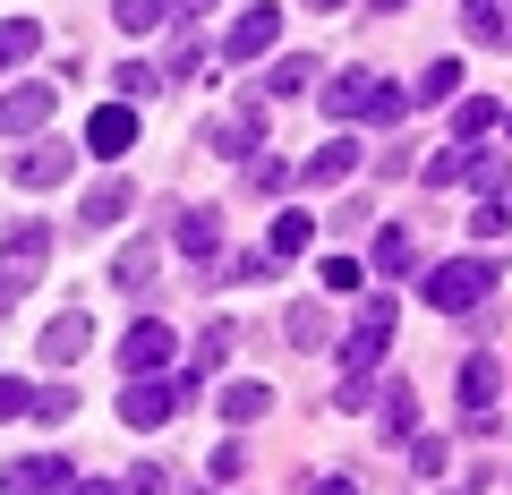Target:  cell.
I'll return each mask as SVG.
<instances>
[{
    "label": "cell",
    "mask_w": 512,
    "mask_h": 495,
    "mask_svg": "<svg viewBox=\"0 0 512 495\" xmlns=\"http://www.w3.org/2000/svg\"><path fill=\"white\" fill-rule=\"evenodd\" d=\"M282 342L291 350H325L333 342V308L325 299H291V308H282Z\"/></svg>",
    "instance_id": "25"
},
{
    "label": "cell",
    "mask_w": 512,
    "mask_h": 495,
    "mask_svg": "<svg viewBox=\"0 0 512 495\" xmlns=\"http://www.w3.org/2000/svg\"><path fill=\"white\" fill-rule=\"evenodd\" d=\"M316 86V60L308 52H282V60H265V77H256V103H291V94H308Z\"/></svg>",
    "instance_id": "22"
},
{
    "label": "cell",
    "mask_w": 512,
    "mask_h": 495,
    "mask_svg": "<svg viewBox=\"0 0 512 495\" xmlns=\"http://www.w3.org/2000/svg\"><path fill=\"white\" fill-rule=\"evenodd\" d=\"M111 94H120V103H154V94H163V69H154V60H137V52H128L120 69H111Z\"/></svg>",
    "instance_id": "31"
},
{
    "label": "cell",
    "mask_w": 512,
    "mask_h": 495,
    "mask_svg": "<svg viewBox=\"0 0 512 495\" xmlns=\"http://www.w3.org/2000/svg\"><path fill=\"white\" fill-rule=\"evenodd\" d=\"M333 410H350V419L376 410V376H333Z\"/></svg>",
    "instance_id": "39"
},
{
    "label": "cell",
    "mask_w": 512,
    "mask_h": 495,
    "mask_svg": "<svg viewBox=\"0 0 512 495\" xmlns=\"http://www.w3.org/2000/svg\"><path fill=\"white\" fill-rule=\"evenodd\" d=\"M316 282H325V299H350L367 282V265L350 257V248H333V257H316Z\"/></svg>",
    "instance_id": "32"
},
{
    "label": "cell",
    "mask_w": 512,
    "mask_h": 495,
    "mask_svg": "<svg viewBox=\"0 0 512 495\" xmlns=\"http://www.w3.org/2000/svg\"><path fill=\"white\" fill-rule=\"evenodd\" d=\"M69 171H77V146H69V137H52V129H43V137H26V146H18L9 180H18V188H35V197H43V188H69Z\"/></svg>",
    "instance_id": "6"
},
{
    "label": "cell",
    "mask_w": 512,
    "mask_h": 495,
    "mask_svg": "<svg viewBox=\"0 0 512 495\" xmlns=\"http://www.w3.org/2000/svg\"><path fill=\"white\" fill-rule=\"evenodd\" d=\"M461 188H478V197H495V188H504V154H495L487 137L470 146V180H461Z\"/></svg>",
    "instance_id": "37"
},
{
    "label": "cell",
    "mask_w": 512,
    "mask_h": 495,
    "mask_svg": "<svg viewBox=\"0 0 512 495\" xmlns=\"http://www.w3.org/2000/svg\"><path fill=\"white\" fill-rule=\"evenodd\" d=\"M239 180H248V197H265V205H274L282 188H299V163H291V154H274V146H256L248 163H239Z\"/></svg>",
    "instance_id": "24"
},
{
    "label": "cell",
    "mask_w": 512,
    "mask_h": 495,
    "mask_svg": "<svg viewBox=\"0 0 512 495\" xmlns=\"http://www.w3.org/2000/svg\"><path fill=\"white\" fill-rule=\"evenodd\" d=\"M402 111H410V86H402V77H384V69H376V94H367V129H393Z\"/></svg>",
    "instance_id": "33"
},
{
    "label": "cell",
    "mask_w": 512,
    "mask_h": 495,
    "mask_svg": "<svg viewBox=\"0 0 512 495\" xmlns=\"http://www.w3.org/2000/svg\"><path fill=\"white\" fill-rule=\"evenodd\" d=\"M111 410H120V427H128V436H154V427H163L171 410H180V385H171V367H154V376H128Z\"/></svg>",
    "instance_id": "5"
},
{
    "label": "cell",
    "mask_w": 512,
    "mask_h": 495,
    "mask_svg": "<svg viewBox=\"0 0 512 495\" xmlns=\"http://www.w3.org/2000/svg\"><path fill=\"white\" fill-rule=\"evenodd\" d=\"M376 419H384V444L402 453V436L419 427V385H410V376H384L376 385Z\"/></svg>",
    "instance_id": "21"
},
{
    "label": "cell",
    "mask_w": 512,
    "mask_h": 495,
    "mask_svg": "<svg viewBox=\"0 0 512 495\" xmlns=\"http://www.w3.org/2000/svg\"><path fill=\"white\" fill-rule=\"evenodd\" d=\"M308 9H316V18H333V9H350V0H308Z\"/></svg>",
    "instance_id": "46"
},
{
    "label": "cell",
    "mask_w": 512,
    "mask_h": 495,
    "mask_svg": "<svg viewBox=\"0 0 512 495\" xmlns=\"http://www.w3.org/2000/svg\"><path fill=\"white\" fill-rule=\"evenodd\" d=\"M52 111H60V86H52V77H9V94H0V137L26 146V137L52 129Z\"/></svg>",
    "instance_id": "4"
},
{
    "label": "cell",
    "mask_w": 512,
    "mask_h": 495,
    "mask_svg": "<svg viewBox=\"0 0 512 495\" xmlns=\"http://www.w3.org/2000/svg\"><path fill=\"white\" fill-rule=\"evenodd\" d=\"M154 274H163V239H146V231H137V239L120 248V257H111V282H120V291H146Z\"/></svg>",
    "instance_id": "26"
},
{
    "label": "cell",
    "mask_w": 512,
    "mask_h": 495,
    "mask_svg": "<svg viewBox=\"0 0 512 495\" xmlns=\"http://www.w3.org/2000/svg\"><path fill=\"white\" fill-rule=\"evenodd\" d=\"M453 94H461V60H427L419 86H410V111H436V103H453Z\"/></svg>",
    "instance_id": "30"
},
{
    "label": "cell",
    "mask_w": 512,
    "mask_h": 495,
    "mask_svg": "<svg viewBox=\"0 0 512 495\" xmlns=\"http://www.w3.org/2000/svg\"><path fill=\"white\" fill-rule=\"evenodd\" d=\"M197 77H205V43L180 35V43H171V60H163V86H197Z\"/></svg>",
    "instance_id": "35"
},
{
    "label": "cell",
    "mask_w": 512,
    "mask_h": 495,
    "mask_svg": "<svg viewBox=\"0 0 512 495\" xmlns=\"http://www.w3.org/2000/svg\"><path fill=\"white\" fill-rule=\"evenodd\" d=\"M9 308H18V299H0V325H9Z\"/></svg>",
    "instance_id": "48"
},
{
    "label": "cell",
    "mask_w": 512,
    "mask_h": 495,
    "mask_svg": "<svg viewBox=\"0 0 512 495\" xmlns=\"http://www.w3.org/2000/svg\"><path fill=\"white\" fill-rule=\"evenodd\" d=\"M43 52V18H0V77H18Z\"/></svg>",
    "instance_id": "29"
},
{
    "label": "cell",
    "mask_w": 512,
    "mask_h": 495,
    "mask_svg": "<svg viewBox=\"0 0 512 495\" xmlns=\"http://www.w3.org/2000/svg\"><path fill=\"white\" fill-rule=\"evenodd\" d=\"M128 214H137V180H120V171H111V180H94L86 188V197H77V231L69 239H86V231H111V222H128Z\"/></svg>",
    "instance_id": "8"
},
{
    "label": "cell",
    "mask_w": 512,
    "mask_h": 495,
    "mask_svg": "<svg viewBox=\"0 0 512 495\" xmlns=\"http://www.w3.org/2000/svg\"><path fill=\"white\" fill-rule=\"evenodd\" d=\"M256 146H265V103H256V94H239L231 120H214V129H205V154H222V163H248Z\"/></svg>",
    "instance_id": "10"
},
{
    "label": "cell",
    "mask_w": 512,
    "mask_h": 495,
    "mask_svg": "<svg viewBox=\"0 0 512 495\" xmlns=\"http://www.w3.org/2000/svg\"><path fill=\"white\" fill-rule=\"evenodd\" d=\"M504 9H512V0H504Z\"/></svg>",
    "instance_id": "49"
},
{
    "label": "cell",
    "mask_w": 512,
    "mask_h": 495,
    "mask_svg": "<svg viewBox=\"0 0 512 495\" xmlns=\"http://www.w3.org/2000/svg\"><path fill=\"white\" fill-rule=\"evenodd\" d=\"M214 419H222V427L274 419V385H265V376H239V385H222V393H214Z\"/></svg>",
    "instance_id": "18"
},
{
    "label": "cell",
    "mask_w": 512,
    "mask_h": 495,
    "mask_svg": "<svg viewBox=\"0 0 512 495\" xmlns=\"http://www.w3.org/2000/svg\"><path fill=\"white\" fill-rule=\"evenodd\" d=\"M52 248H60V222H43V214L9 222V231H0V299L35 291V282L52 274Z\"/></svg>",
    "instance_id": "1"
},
{
    "label": "cell",
    "mask_w": 512,
    "mask_h": 495,
    "mask_svg": "<svg viewBox=\"0 0 512 495\" xmlns=\"http://www.w3.org/2000/svg\"><path fill=\"white\" fill-rule=\"evenodd\" d=\"M308 239H316V222L299 214V205H282V214H274V231H265V257H274V265H291V257H308Z\"/></svg>",
    "instance_id": "28"
},
{
    "label": "cell",
    "mask_w": 512,
    "mask_h": 495,
    "mask_svg": "<svg viewBox=\"0 0 512 495\" xmlns=\"http://www.w3.org/2000/svg\"><path fill=\"white\" fill-rule=\"evenodd\" d=\"M171 248H180L188 265H222V205H180Z\"/></svg>",
    "instance_id": "14"
},
{
    "label": "cell",
    "mask_w": 512,
    "mask_h": 495,
    "mask_svg": "<svg viewBox=\"0 0 512 495\" xmlns=\"http://www.w3.org/2000/svg\"><path fill=\"white\" fill-rule=\"evenodd\" d=\"M111 26L120 35H154L163 26V0H111Z\"/></svg>",
    "instance_id": "38"
},
{
    "label": "cell",
    "mask_w": 512,
    "mask_h": 495,
    "mask_svg": "<svg viewBox=\"0 0 512 495\" xmlns=\"http://www.w3.org/2000/svg\"><path fill=\"white\" fill-rule=\"evenodd\" d=\"M0 487H9V495H52V487H77V461H69V453H18V461H0Z\"/></svg>",
    "instance_id": "11"
},
{
    "label": "cell",
    "mask_w": 512,
    "mask_h": 495,
    "mask_svg": "<svg viewBox=\"0 0 512 495\" xmlns=\"http://www.w3.org/2000/svg\"><path fill=\"white\" fill-rule=\"evenodd\" d=\"M359 171H367L359 137H350V129H333L325 146H316L308 163H299V188H342V180H359Z\"/></svg>",
    "instance_id": "12"
},
{
    "label": "cell",
    "mask_w": 512,
    "mask_h": 495,
    "mask_svg": "<svg viewBox=\"0 0 512 495\" xmlns=\"http://www.w3.org/2000/svg\"><path fill=\"white\" fill-rule=\"evenodd\" d=\"M205 470H214V478H239V470H248V453H239V444H214V461H205Z\"/></svg>",
    "instance_id": "44"
},
{
    "label": "cell",
    "mask_w": 512,
    "mask_h": 495,
    "mask_svg": "<svg viewBox=\"0 0 512 495\" xmlns=\"http://www.w3.org/2000/svg\"><path fill=\"white\" fill-rule=\"evenodd\" d=\"M274 35H282V9H274V0H248V9L222 26V60H265Z\"/></svg>",
    "instance_id": "9"
},
{
    "label": "cell",
    "mask_w": 512,
    "mask_h": 495,
    "mask_svg": "<svg viewBox=\"0 0 512 495\" xmlns=\"http://www.w3.org/2000/svg\"><path fill=\"white\" fill-rule=\"evenodd\" d=\"M77 146H86L94 163H120V154H137V103H120V94H111L103 111H86V137H77Z\"/></svg>",
    "instance_id": "7"
},
{
    "label": "cell",
    "mask_w": 512,
    "mask_h": 495,
    "mask_svg": "<svg viewBox=\"0 0 512 495\" xmlns=\"http://www.w3.org/2000/svg\"><path fill=\"white\" fill-rule=\"evenodd\" d=\"M393 325H402V299H393V291H367L359 316H350V333H342V376H376L384 350H393Z\"/></svg>",
    "instance_id": "3"
},
{
    "label": "cell",
    "mask_w": 512,
    "mask_h": 495,
    "mask_svg": "<svg viewBox=\"0 0 512 495\" xmlns=\"http://www.w3.org/2000/svg\"><path fill=\"white\" fill-rule=\"evenodd\" d=\"M171 350H180V342H171L163 316H137V325L120 333V367H128V376H154V367H171Z\"/></svg>",
    "instance_id": "17"
},
{
    "label": "cell",
    "mask_w": 512,
    "mask_h": 495,
    "mask_svg": "<svg viewBox=\"0 0 512 495\" xmlns=\"http://www.w3.org/2000/svg\"><path fill=\"white\" fill-rule=\"evenodd\" d=\"M222 359H231V325H205L197 342H188V367H171V385H180V402L188 393H205L222 376Z\"/></svg>",
    "instance_id": "15"
},
{
    "label": "cell",
    "mask_w": 512,
    "mask_h": 495,
    "mask_svg": "<svg viewBox=\"0 0 512 495\" xmlns=\"http://www.w3.org/2000/svg\"><path fill=\"white\" fill-rule=\"evenodd\" d=\"M367 94H376V69H333L316 103H325L333 129H359V120H367Z\"/></svg>",
    "instance_id": "16"
},
{
    "label": "cell",
    "mask_w": 512,
    "mask_h": 495,
    "mask_svg": "<svg viewBox=\"0 0 512 495\" xmlns=\"http://www.w3.org/2000/svg\"><path fill=\"white\" fill-rule=\"evenodd\" d=\"M402 461H410V478H444V436H419V427H410Z\"/></svg>",
    "instance_id": "36"
},
{
    "label": "cell",
    "mask_w": 512,
    "mask_h": 495,
    "mask_svg": "<svg viewBox=\"0 0 512 495\" xmlns=\"http://www.w3.org/2000/svg\"><path fill=\"white\" fill-rule=\"evenodd\" d=\"M86 342H94V316L86 308H60L52 325L35 333V367H77V359H86Z\"/></svg>",
    "instance_id": "13"
},
{
    "label": "cell",
    "mask_w": 512,
    "mask_h": 495,
    "mask_svg": "<svg viewBox=\"0 0 512 495\" xmlns=\"http://www.w3.org/2000/svg\"><path fill=\"white\" fill-rule=\"evenodd\" d=\"M512 231V205L504 197H478V214H470V239H504Z\"/></svg>",
    "instance_id": "41"
},
{
    "label": "cell",
    "mask_w": 512,
    "mask_h": 495,
    "mask_svg": "<svg viewBox=\"0 0 512 495\" xmlns=\"http://www.w3.org/2000/svg\"><path fill=\"white\" fill-rule=\"evenodd\" d=\"M461 35H470L478 52H512V9L504 0H461Z\"/></svg>",
    "instance_id": "23"
},
{
    "label": "cell",
    "mask_w": 512,
    "mask_h": 495,
    "mask_svg": "<svg viewBox=\"0 0 512 495\" xmlns=\"http://www.w3.org/2000/svg\"><path fill=\"white\" fill-rule=\"evenodd\" d=\"M495 137H504V146H512V111H504V120H495Z\"/></svg>",
    "instance_id": "47"
},
{
    "label": "cell",
    "mask_w": 512,
    "mask_h": 495,
    "mask_svg": "<svg viewBox=\"0 0 512 495\" xmlns=\"http://www.w3.org/2000/svg\"><path fill=\"white\" fill-rule=\"evenodd\" d=\"M367 265H376V282L419 274V239H410V222H376V248H367Z\"/></svg>",
    "instance_id": "20"
},
{
    "label": "cell",
    "mask_w": 512,
    "mask_h": 495,
    "mask_svg": "<svg viewBox=\"0 0 512 495\" xmlns=\"http://www.w3.org/2000/svg\"><path fill=\"white\" fill-rule=\"evenodd\" d=\"M495 393H504V359H495V350H470L461 376H453V402L461 410H495Z\"/></svg>",
    "instance_id": "19"
},
{
    "label": "cell",
    "mask_w": 512,
    "mask_h": 495,
    "mask_svg": "<svg viewBox=\"0 0 512 495\" xmlns=\"http://www.w3.org/2000/svg\"><path fill=\"white\" fill-rule=\"evenodd\" d=\"M222 0H163V26H180V35H197L205 18H214Z\"/></svg>",
    "instance_id": "42"
},
{
    "label": "cell",
    "mask_w": 512,
    "mask_h": 495,
    "mask_svg": "<svg viewBox=\"0 0 512 495\" xmlns=\"http://www.w3.org/2000/svg\"><path fill=\"white\" fill-rule=\"evenodd\" d=\"M35 427H69L77 419V385H35V410H26Z\"/></svg>",
    "instance_id": "34"
},
{
    "label": "cell",
    "mask_w": 512,
    "mask_h": 495,
    "mask_svg": "<svg viewBox=\"0 0 512 495\" xmlns=\"http://www.w3.org/2000/svg\"><path fill=\"white\" fill-rule=\"evenodd\" d=\"M367 171H376V180H410V171H419V146H410V137H393V146H384Z\"/></svg>",
    "instance_id": "40"
},
{
    "label": "cell",
    "mask_w": 512,
    "mask_h": 495,
    "mask_svg": "<svg viewBox=\"0 0 512 495\" xmlns=\"http://www.w3.org/2000/svg\"><path fill=\"white\" fill-rule=\"evenodd\" d=\"M419 299H427L436 316H470V308H487V299H495V257H478V248H470V257L427 265V274H419Z\"/></svg>",
    "instance_id": "2"
},
{
    "label": "cell",
    "mask_w": 512,
    "mask_h": 495,
    "mask_svg": "<svg viewBox=\"0 0 512 495\" xmlns=\"http://www.w3.org/2000/svg\"><path fill=\"white\" fill-rule=\"evenodd\" d=\"M26 410H35V385L26 376H0V419H26Z\"/></svg>",
    "instance_id": "43"
},
{
    "label": "cell",
    "mask_w": 512,
    "mask_h": 495,
    "mask_svg": "<svg viewBox=\"0 0 512 495\" xmlns=\"http://www.w3.org/2000/svg\"><path fill=\"white\" fill-rule=\"evenodd\" d=\"M495 120H504V103H495V94H453V146L495 137Z\"/></svg>",
    "instance_id": "27"
},
{
    "label": "cell",
    "mask_w": 512,
    "mask_h": 495,
    "mask_svg": "<svg viewBox=\"0 0 512 495\" xmlns=\"http://www.w3.org/2000/svg\"><path fill=\"white\" fill-rule=\"evenodd\" d=\"M367 9H376V18H402V9H419V0H367Z\"/></svg>",
    "instance_id": "45"
}]
</instances>
